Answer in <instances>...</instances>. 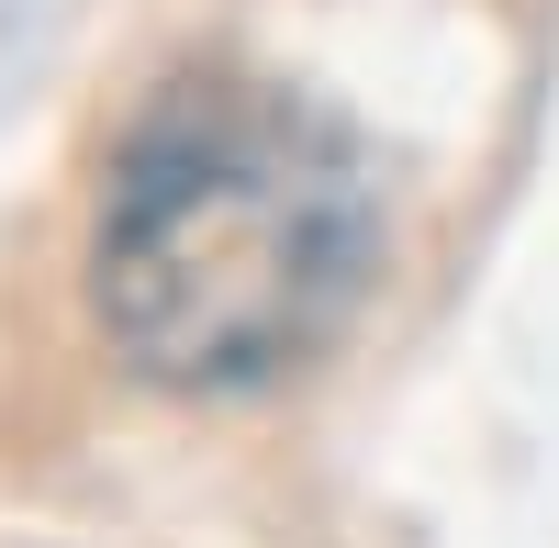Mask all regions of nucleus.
Here are the masks:
<instances>
[{
  "label": "nucleus",
  "instance_id": "nucleus-1",
  "mask_svg": "<svg viewBox=\"0 0 559 548\" xmlns=\"http://www.w3.org/2000/svg\"><path fill=\"white\" fill-rule=\"evenodd\" d=\"M381 269L369 146L280 79H168L112 146L90 291L157 392H258L347 336Z\"/></svg>",
  "mask_w": 559,
  "mask_h": 548
}]
</instances>
